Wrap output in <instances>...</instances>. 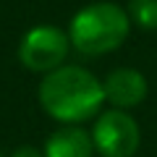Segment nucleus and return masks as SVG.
Segmentation results:
<instances>
[{
	"label": "nucleus",
	"instance_id": "obj_8",
	"mask_svg": "<svg viewBox=\"0 0 157 157\" xmlns=\"http://www.w3.org/2000/svg\"><path fill=\"white\" fill-rule=\"evenodd\" d=\"M11 157H45V152L37 149V147H18Z\"/></svg>",
	"mask_w": 157,
	"mask_h": 157
},
{
	"label": "nucleus",
	"instance_id": "obj_3",
	"mask_svg": "<svg viewBox=\"0 0 157 157\" xmlns=\"http://www.w3.org/2000/svg\"><path fill=\"white\" fill-rule=\"evenodd\" d=\"M68 50H71L68 34L60 32L58 26L42 24L24 34L21 45H18V60L24 63V68L34 73H50L63 66Z\"/></svg>",
	"mask_w": 157,
	"mask_h": 157
},
{
	"label": "nucleus",
	"instance_id": "obj_7",
	"mask_svg": "<svg viewBox=\"0 0 157 157\" xmlns=\"http://www.w3.org/2000/svg\"><path fill=\"white\" fill-rule=\"evenodd\" d=\"M128 21L139 29H157V0H131L128 3Z\"/></svg>",
	"mask_w": 157,
	"mask_h": 157
},
{
	"label": "nucleus",
	"instance_id": "obj_6",
	"mask_svg": "<svg viewBox=\"0 0 157 157\" xmlns=\"http://www.w3.org/2000/svg\"><path fill=\"white\" fill-rule=\"evenodd\" d=\"M42 152H45V157H92L94 141H92V134L76 128V126H66L47 139Z\"/></svg>",
	"mask_w": 157,
	"mask_h": 157
},
{
	"label": "nucleus",
	"instance_id": "obj_1",
	"mask_svg": "<svg viewBox=\"0 0 157 157\" xmlns=\"http://www.w3.org/2000/svg\"><path fill=\"white\" fill-rule=\"evenodd\" d=\"M105 102L102 81L78 66H60L45 73L39 84V105L63 123H81L100 113Z\"/></svg>",
	"mask_w": 157,
	"mask_h": 157
},
{
	"label": "nucleus",
	"instance_id": "obj_4",
	"mask_svg": "<svg viewBox=\"0 0 157 157\" xmlns=\"http://www.w3.org/2000/svg\"><path fill=\"white\" fill-rule=\"evenodd\" d=\"M92 141L94 152H100L102 157H134L141 144V131L126 110L113 107L100 113V118L94 121Z\"/></svg>",
	"mask_w": 157,
	"mask_h": 157
},
{
	"label": "nucleus",
	"instance_id": "obj_2",
	"mask_svg": "<svg viewBox=\"0 0 157 157\" xmlns=\"http://www.w3.org/2000/svg\"><path fill=\"white\" fill-rule=\"evenodd\" d=\"M128 29V13L115 3L102 0V3H92L81 8L71 18L68 39H71V47H76L84 55H105L123 45Z\"/></svg>",
	"mask_w": 157,
	"mask_h": 157
},
{
	"label": "nucleus",
	"instance_id": "obj_9",
	"mask_svg": "<svg viewBox=\"0 0 157 157\" xmlns=\"http://www.w3.org/2000/svg\"><path fill=\"white\" fill-rule=\"evenodd\" d=\"M0 157H3V155H0Z\"/></svg>",
	"mask_w": 157,
	"mask_h": 157
},
{
	"label": "nucleus",
	"instance_id": "obj_5",
	"mask_svg": "<svg viewBox=\"0 0 157 157\" xmlns=\"http://www.w3.org/2000/svg\"><path fill=\"white\" fill-rule=\"evenodd\" d=\"M102 92H105V100L113 107L128 110V107H136L147 97V78L134 68H115L102 81Z\"/></svg>",
	"mask_w": 157,
	"mask_h": 157
}]
</instances>
